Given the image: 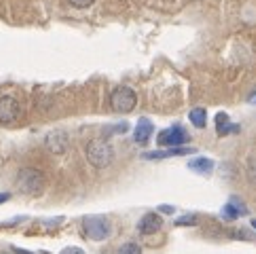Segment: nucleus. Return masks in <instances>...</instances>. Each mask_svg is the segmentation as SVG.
Instances as JSON below:
<instances>
[{"label":"nucleus","mask_w":256,"mask_h":254,"mask_svg":"<svg viewBox=\"0 0 256 254\" xmlns=\"http://www.w3.org/2000/svg\"><path fill=\"white\" fill-rule=\"evenodd\" d=\"M87 159H89L91 166L98 168V170L108 168L114 161V148H112V144L108 142V140H102V138L91 140L87 144Z\"/></svg>","instance_id":"nucleus-1"},{"label":"nucleus","mask_w":256,"mask_h":254,"mask_svg":"<svg viewBox=\"0 0 256 254\" xmlns=\"http://www.w3.org/2000/svg\"><path fill=\"white\" fill-rule=\"evenodd\" d=\"M17 188L26 195H40L44 190V174L34 168H24L17 174Z\"/></svg>","instance_id":"nucleus-2"},{"label":"nucleus","mask_w":256,"mask_h":254,"mask_svg":"<svg viewBox=\"0 0 256 254\" xmlns=\"http://www.w3.org/2000/svg\"><path fill=\"white\" fill-rule=\"evenodd\" d=\"M136 104H138V98H136L134 94V89L130 87H116L112 96H110V106H112V110L118 112V114H127V112H132Z\"/></svg>","instance_id":"nucleus-3"},{"label":"nucleus","mask_w":256,"mask_h":254,"mask_svg":"<svg viewBox=\"0 0 256 254\" xmlns=\"http://www.w3.org/2000/svg\"><path fill=\"white\" fill-rule=\"evenodd\" d=\"M83 231L91 242H104L110 235V224L104 216H87L83 220Z\"/></svg>","instance_id":"nucleus-4"},{"label":"nucleus","mask_w":256,"mask_h":254,"mask_svg":"<svg viewBox=\"0 0 256 254\" xmlns=\"http://www.w3.org/2000/svg\"><path fill=\"white\" fill-rule=\"evenodd\" d=\"M186 142H188V134L182 130V127H170V130H163V132H159V138H157L159 146H172V148H178Z\"/></svg>","instance_id":"nucleus-5"},{"label":"nucleus","mask_w":256,"mask_h":254,"mask_svg":"<svg viewBox=\"0 0 256 254\" xmlns=\"http://www.w3.org/2000/svg\"><path fill=\"white\" fill-rule=\"evenodd\" d=\"M20 112H22V108L15 98H11V96L0 98V123L8 125V123L17 121L20 119Z\"/></svg>","instance_id":"nucleus-6"},{"label":"nucleus","mask_w":256,"mask_h":254,"mask_svg":"<svg viewBox=\"0 0 256 254\" xmlns=\"http://www.w3.org/2000/svg\"><path fill=\"white\" fill-rule=\"evenodd\" d=\"M68 136L64 132H51L47 136V140H44V146H47L53 155H64V152L68 150Z\"/></svg>","instance_id":"nucleus-7"},{"label":"nucleus","mask_w":256,"mask_h":254,"mask_svg":"<svg viewBox=\"0 0 256 254\" xmlns=\"http://www.w3.org/2000/svg\"><path fill=\"white\" fill-rule=\"evenodd\" d=\"M161 226H163V218H161L159 214L150 212V214L142 216V220L138 222V231L142 235H154V233L161 231Z\"/></svg>","instance_id":"nucleus-8"},{"label":"nucleus","mask_w":256,"mask_h":254,"mask_svg":"<svg viewBox=\"0 0 256 254\" xmlns=\"http://www.w3.org/2000/svg\"><path fill=\"white\" fill-rule=\"evenodd\" d=\"M154 132V125L148 121V119H140L138 125H136V132H134V138L138 144H146L150 140V136Z\"/></svg>","instance_id":"nucleus-9"},{"label":"nucleus","mask_w":256,"mask_h":254,"mask_svg":"<svg viewBox=\"0 0 256 254\" xmlns=\"http://www.w3.org/2000/svg\"><path fill=\"white\" fill-rule=\"evenodd\" d=\"M190 152H195V148H172V150H157V152H144V159H168V157H180V155H190Z\"/></svg>","instance_id":"nucleus-10"},{"label":"nucleus","mask_w":256,"mask_h":254,"mask_svg":"<svg viewBox=\"0 0 256 254\" xmlns=\"http://www.w3.org/2000/svg\"><path fill=\"white\" fill-rule=\"evenodd\" d=\"M242 214H248V208L242 206L237 199H233L231 204H226L222 208V218H226V220H235V218H240Z\"/></svg>","instance_id":"nucleus-11"},{"label":"nucleus","mask_w":256,"mask_h":254,"mask_svg":"<svg viewBox=\"0 0 256 254\" xmlns=\"http://www.w3.org/2000/svg\"><path fill=\"white\" fill-rule=\"evenodd\" d=\"M188 168L193 170V172H197V174L208 176V174H212V170H214V161H210V159H206V157H199V159L190 161Z\"/></svg>","instance_id":"nucleus-12"},{"label":"nucleus","mask_w":256,"mask_h":254,"mask_svg":"<svg viewBox=\"0 0 256 254\" xmlns=\"http://www.w3.org/2000/svg\"><path fill=\"white\" fill-rule=\"evenodd\" d=\"M216 130H218V136H226V134H231V132H237V127L233 125H228V116L224 112H220L216 116Z\"/></svg>","instance_id":"nucleus-13"},{"label":"nucleus","mask_w":256,"mask_h":254,"mask_svg":"<svg viewBox=\"0 0 256 254\" xmlns=\"http://www.w3.org/2000/svg\"><path fill=\"white\" fill-rule=\"evenodd\" d=\"M188 119H190V123L197 127V130H204L206 123H208V114H206L204 108H195V110H190Z\"/></svg>","instance_id":"nucleus-14"},{"label":"nucleus","mask_w":256,"mask_h":254,"mask_svg":"<svg viewBox=\"0 0 256 254\" xmlns=\"http://www.w3.org/2000/svg\"><path fill=\"white\" fill-rule=\"evenodd\" d=\"M116 254H142V248L138 246V244H125V246H121L118 248V252Z\"/></svg>","instance_id":"nucleus-15"},{"label":"nucleus","mask_w":256,"mask_h":254,"mask_svg":"<svg viewBox=\"0 0 256 254\" xmlns=\"http://www.w3.org/2000/svg\"><path fill=\"white\" fill-rule=\"evenodd\" d=\"M68 2L72 6H76V8H87V6L94 4V0H68Z\"/></svg>","instance_id":"nucleus-16"},{"label":"nucleus","mask_w":256,"mask_h":254,"mask_svg":"<svg viewBox=\"0 0 256 254\" xmlns=\"http://www.w3.org/2000/svg\"><path fill=\"white\" fill-rule=\"evenodd\" d=\"M195 222H197V218H195V216H190V214H188V216H184V218H178V220H176V224H178V226H184V224H195Z\"/></svg>","instance_id":"nucleus-17"},{"label":"nucleus","mask_w":256,"mask_h":254,"mask_svg":"<svg viewBox=\"0 0 256 254\" xmlns=\"http://www.w3.org/2000/svg\"><path fill=\"white\" fill-rule=\"evenodd\" d=\"M62 254H85V252L80 250V248H64Z\"/></svg>","instance_id":"nucleus-18"},{"label":"nucleus","mask_w":256,"mask_h":254,"mask_svg":"<svg viewBox=\"0 0 256 254\" xmlns=\"http://www.w3.org/2000/svg\"><path fill=\"white\" fill-rule=\"evenodd\" d=\"M110 132H112V134H123V132H127V123H123V125H116V127H112Z\"/></svg>","instance_id":"nucleus-19"},{"label":"nucleus","mask_w":256,"mask_h":254,"mask_svg":"<svg viewBox=\"0 0 256 254\" xmlns=\"http://www.w3.org/2000/svg\"><path fill=\"white\" fill-rule=\"evenodd\" d=\"M159 212H161V214H174L176 210H174L172 206H161V208H159Z\"/></svg>","instance_id":"nucleus-20"},{"label":"nucleus","mask_w":256,"mask_h":254,"mask_svg":"<svg viewBox=\"0 0 256 254\" xmlns=\"http://www.w3.org/2000/svg\"><path fill=\"white\" fill-rule=\"evenodd\" d=\"M250 178L256 182V161H252V163H250Z\"/></svg>","instance_id":"nucleus-21"},{"label":"nucleus","mask_w":256,"mask_h":254,"mask_svg":"<svg viewBox=\"0 0 256 254\" xmlns=\"http://www.w3.org/2000/svg\"><path fill=\"white\" fill-rule=\"evenodd\" d=\"M8 199H11V195H8V193H0V204L8 202Z\"/></svg>","instance_id":"nucleus-22"},{"label":"nucleus","mask_w":256,"mask_h":254,"mask_svg":"<svg viewBox=\"0 0 256 254\" xmlns=\"http://www.w3.org/2000/svg\"><path fill=\"white\" fill-rule=\"evenodd\" d=\"M15 250V254H32V252H26V250H22V248H13Z\"/></svg>","instance_id":"nucleus-23"},{"label":"nucleus","mask_w":256,"mask_h":254,"mask_svg":"<svg viewBox=\"0 0 256 254\" xmlns=\"http://www.w3.org/2000/svg\"><path fill=\"white\" fill-rule=\"evenodd\" d=\"M250 104H256V94H254V96L250 98Z\"/></svg>","instance_id":"nucleus-24"},{"label":"nucleus","mask_w":256,"mask_h":254,"mask_svg":"<svg viewBox=\"0 0 256 254\" xmlns=\"http://www.w3.org/2000/svg\"><path fill=\"white\" fill-rule=\"evenodd\" d=\"M252 226H254V229H256V220H252Z\"/></svg>","instance_id":"nucleus-25"},{"label":"nucleus","mask_w":256,"mask_h":254,"mask_svg":"<svg viewBox=\"0 0 256 254\" xmlns=\"http://www.w3.org/2000/svg\"><path fill=\"white\" fill-rule=\"evenodd\" d=\"M0 254H4V252H0Z\"/></svg>","instance_id":"nucleus-26"}]
</instances>
